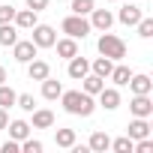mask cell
Listing matches in <instances>:
<instances>
[{
	"instance_id": "22",
	"label": "cell",
	"mask_w": 153,
	"mask_h": 153,
	"mask_svg": "<svg viewBox=\"0 0 153 153\" xmlns=\"http://www.w3.org/2000/svg\"><path fill=\"white\" fill-rule=\"evenodd\" d=\"M18 42V27L9 21V24H0V45L3 48H12Z\"/></svg>"
},
{
	"instance_id": "30",
	"label": "cell",
	"mask_w": 153,
	"mask_h": 153,
	"mask_svg": "<svg viewBox=\"0 0 153 153\" xmlns=\"http://www.w3.org/2000/svg\"><path fill=\"white\" fill-rule=\"evenodd\" d=\"M21 153H42V141H36V138H24L21 141Z\"/></svg>"
},
{
	"instance_id": "31",
	"label": "cell",
	"mask_w": 153,
	"mask_h": 153,
	"mask_svg": "<svg viewBox=\"0 0 153 153\" xmlns=\"http://www.w3.org/2000/svg\"><path fill=\"white\" fill-rule=\"evenodd\" d=\"M12 18H15V6L3 3V6H0V24H9Z\"/></svg>"
},
{
	"instance_id": "34",
	"label": "cell",
	"mask_w": 153,
	"mask_h": 153,
	"mask_svg": "<svg viewBox=\"0 0 153 153\" xmlns=\"http://www.w3.org/2000/svg\"><path fill=\"white\" fill-rule=\"evenodd\" d=\"M9 123V108H0V129H6Z\"/></svg>"
},
{
	"instance_id": "23",
	"label": "cell",
	"mask_w": 153,
	"mask_h": 153,
	"mask_svg": "<svg viewBox=\"0 0 153 153\" xmlns=\"http://www.w3.org/2000/svg\"><path fill=\"white\" fill-rule=\"evenodd\" d=\"M111 69H114V60H108V57H96V60H90V72H96L99 78H108L111 75Z\"/></svg>"
},
{
	"instance_id": "36",
	"label": "cell",
	"mask_w": 153,
	"mask_h": 153,
	"mask_svg": "<svg viewBox=\"0 0 153 153\" xmlns=\"http://www.w3.org/2000/svg\"><path fill=\"white\" fill-rule=\"evenodd\" d=\"M105 3H117V0H105Z\"/></svg>"
},
{
	"instance_id": "33",
	"label": "cell",
	"mask_w": 153,
	"mask_h": 153,
	"mask_svg": "<svg viewBox=\"0 0 153 153\" xmlns=\"http://www.w3.org/2000/svg\"><path fill=\"white\" fill-rule=\"evenodd\" d=\"M48 6V0H27V9H33V12H42Z\"/></svg>"
},
{
	"instance_id": "19",
	"label": "cell",
	"mask_w": 153,
	"mask_h": 153,
	"mask_svg": "<svg viewBox=\"0 0 153 153\" xmlns=\"http://www.w3.org/2000/svg\"><path fill=\"white\" fill-rule=\"evenodd\" d=\"M132 78V69L129 66H123L120 60L114 63V69H111V75H108V81H114V87H126V81Z\"/></svg>"
},
{
	"instance_id": "29",
	"label": "cell",
	"mask_w": 153,
	"mask_h": 153,
	"mask_svg": "<svg viewBox=\"0 0 153 153\" xmlns=\"http://www.w3.org/2000/svg\"><path fill=\"white\" fill-rule=\"evenodd\" d=\"M15 105H18L21 111H27V114H30V111L36 108V99H33L30 93H18V96H15Z\"/></svg>"
},
{
	"instance_id": "32",
	"label": "cell",
	"mask_w": 153,
	"mask_h": 153,
	"mask_svg": "<svg viewBox=\"0 0 153 153\" xmlns=\"http://www.w3.org/2000/svg\"><path fill=\"white\" fill-rule=\"evenodd\" d=\"M0 153H21V141H15V138L3 141V144H0Z\"/></svg>"
},
{
	"instance_id": "20",
	"label": "cell",
	"mask_w": 153,
	"mask_h": 153,
	"mask_svg": "<svg viewBox=\"0 0 153 153\" xmlns=\"http://www.w3.org/2000/svg\"><path fill=\"white\" fill-rule=\"evenodd\" d=\"M102 87H105V78H99L96 72H87L84 78H81V90H84V93H90V96H96Z\"/></svg>"
},
{
	"instance_id": "8",
	"label": "cell",
	"mask_w": 153,
	"mask_h": 153,
	"mask_svg": "<svg viewBox=\"0 0 153 153\" xmlns=\"http://www.w3.org/2000/svg\"><path fill=\"white\" fill-rule=\"evenodd\" d=\"M66 72H69V78H72V81H81L84 75L90 72V60H87V57H81V51H78L75 57H69V66H66Z\"/></svg>"
},
{
	"instance_id": "6",
	"label": "cell",
	"mask_w": 153,
	"mask_h": 153,
	"mask_svg": "<svg viewBox=\"0 0 153 153\" xmlns=\"http://www.w3.org/2000/svg\"><path fill=\"white\" fill-rule=\"evenodd\" d=\"M129 111H132V117H150V114H153V99H150V93H132Z\"/></svg>"
},
{
	"instance_id": "14",
	"label": "cell",
	"mask_w": 153,
	"mask_h": 153,
	"mask_svg": "<svg viewBox=\"0 0 153 153\" xmlns=\"http://www.w3.org/2000/svg\"><path fill=\"white\" fill-rule=\"evenodd\" d=\"M150 135V117H132L129 120V138L138 141V138H147Z\"/></svg>"
},
{
	"instance_id": "11",
	"label": "cell",
	"mask_w": 153,
	"mask_h": 153,
	"mask_svg": "<svg viewBox=\"0 0 153 153\" xmlns=\"http://www.w3.org/2000/svg\"><path fill=\"white\" fill-rule=\"evenodd\" d=\"M27 66V75H30V81H42V78H48L51 75V66H48V60H39V57H33L30 63H24Z\"/></svg>"
},
{
	"instance_id": "26",
	"label": "cell",
	"mask_w": 153,
	"mask_h": 153,
	"mask_svg": "<svg viewBox=\"0 0 153 153\" xmlns=\"http://www.w3.org/2000/svg\"><path fill=\"white\" fill-rule=\"evenodd\" d=\"M93 6H96V0H69V9L75 15H90Z\"/></svg>"
},
{
	"instance_id": "17",
	"label": "cell",
	"mask_w": 153,
	"mask_h": 153,
	"mask_svg": "<svg viewBox=\"0 0 153 153\" xmlns=\"http://www.w3.org/2000/svg\"><path fill=\"white\" fill-rule=\"evenodd\" d=\"M87 150H93V153H105V150H111V138H108V132L96 129V132L90 135V141H87Z\"/></svg>"
},
{
	"instance_id": "28",
	"label": "cell",
	"mask_w": 153,
	"mask_h": 153,
	"mask_svg": "<svg viewBox=\"0 0 153 153\" xmlns=\"http://www.w3.org/2000/svg\"><path fill=\"white\" fill-rule=\"evenodd\" d=\"M135 27H138V36H141V39H150V36H153V18L141 15V21H138Z\"/></svg>"
},
{
	"instance_id": "2",
	"label": "cell",
	"mask_w": 153,
	"mask_h": 153,
	"mask_svg": "<svg viewBox=\"0 0 153 153\" xmlns=\"http://www.w3.org/2000/svg\"><path fill=\"white\" fill-rule=\"evenodd\" d=\"M96 48H99V54H102V57H108V60H114V63L126 57V42H123L120 36L108 33V30H102V36H99Z\"/></svg>"
},
{
	"instance_id": "35",
	"label": "cell",
	"mask_w": 153,
	"mask_h": 153,
	"mask_svg": "<svg viewBox=\"0 0 153 153\" xmlns=\"http://www.w3.org/2000/svg\"><path fill=\"white\" fill-rule=\"evenodd\" d=\"M3 81H9V75H6V69H3V66H0V84H3Z\"/></svg>"
},
{
	"instance_id": "27",
	"label": "cell",
	"mask_w": 153,
	"mask_h": 153,
	"mask_svg": "<svg viewBox=\"0 0 153 153\" xmlns=\"http://www.w3.org/2000/svg\"><path fill=\"white\" fill-rule=\"evenodd\" d=\"M132 147H135V141H132L129 135H120V138L111 141V150H114V153H132Z\"/></svg>"
},
{
	"instance_id": "16",
	"label": "cell",
	"mask_w": 153,
	"mask_h": 153,
	"mask_svg": "<svg viewBox=\"0 0 153 153\" xmlns=\"http://www.w3.org/2000/svg\"><path fill=\"white\" fill-rule=\"evenodd\" d=\"M33 114V129H51L54 126V111H48V108H33L30 111Z\"/></svg>"
},
{
	"instance_id": "3",
	"label": "cell",
	"mask_w": 153,
	"mask_h": 153,
	"mask_svg": "<svg viewBox=\"0 0 153 153\" xmlns=\"http://www.w3.org/2000/svg\"><path fill=\"white\" fill-rule=\"evenodd\" d=\"M60 30L66 33V36H72V39H84L87 33H90V21H87V15H66L63 21H60Z\"/></svg>"
},
{
	"instance_id": "9",
	"label": "cell",
	"mask_w": 153,
	"mask_h": 153,
	"mask_svg": "<svg viewBox=\"0 0 153 153\" xmlns=\"http://www.w3.org/2000/svg\"><path fill=\"white\" fill-rule=\"evenodd\" d=\"M141 15H144V12H141L135 3H123L120 12L114 15V21H120V24H126V27H135V24L141 21Z\"/></svg>"
},
{
	"instance_id": "10",
	"label": "cell",
	"mask_w": 153,
	"mask_h": 153,
	"mask_svg": "<svg viewBox=\"0 0 153 153\" xmlns=\"http://www.w3.org/2000/svg\"><path fill=\"white\" fill-rule=\"evenodd\" d=\"M96 105H102L105 111H114V108H120V90L117 87H102L99 93H96Z\"/></svg>"
},
{
	"instance_id": "7",
	"label": "cell",
	"mask_w": 153,
	"mask_h": 153,
	"mask_svg": "<svg viewBox=\"0 0 153 153\" xmlns=\"http://www.w3.org/2000/svg\"><path fill=\"white\" fill-rule=\"evenodd\" d=\"M36 54H39V48L33 45V39H18V42L12 45V57H15L18 63H30Z\"/></svg>"
},
{
	"instance_id": "12",
	"label": "cell",
	"mask_w": 153,
	"mask_h": 153,
	"mask_svg": "<svg viewBox=\"0 0 153 153\" xmlns=\"http://www.w3.org/2000/svg\"><path fill=\"white\" fill-rule=\"evenodd\" d=\"M129 84V90L132 93H153V78H150V75H144V72H132V78L126 81Z\"/></svg>"
},
{
	"instance_id": "24",
	"label": "cell",
	"mask_w": 153,
	"mask_h": 153,
	"mask_svg": "<svg viewBox=\"0 0 153 153\" xmlns=\"http://www.w3.org/2000/svg\"><path fill=\"white\" fill-rule=\"evenodd\" d=\"M75 141H78L75 129H57V132H54V144H57V147H72Z\"/></svg>"
},
{
	"instance_id": "5",
	"label": "cell",
	"mask_w": 153,
	"mask_h": 153,
	"mask_svg": "<svg viewBox=\"0 0 153 153\" xmlns=\"http://www.w3.org/2000/svg\"><path fill=\"white\" fill-rule=\"evenodd\" d=\"M87 21H90V30H111V24H114V12L111 9H90V15H87Z\"/></svg>"
},
{
	"instance_id": "4",
	"label": "cell",
	"mask_w": 153,
	"mask_h": 153,
	"mask_svg": "<svg viewBox=\"0 0 153 153\" xmlns=\"http://www.w3.org/2000/svg\"><path fill=\"white\" fill-rule=\"evenodd\" d=\"M30 33H33L30 39H33L36 48H54V42H57V30L51 24H33Z\"/></svg>"
},
{
	"instance_id": "25",
	"label": "cell",
	"mask_w": 153,
	"mask_h": 153,
	"mask_svg": "<svg viewBox=\"0 0 153 153\" xmlns=\"http://www.w3.org/2000/svg\"><path fill=\"white\" fill-rule=\"evenodd\" d=\"M15 96H18V93H15L6 81L0 84V108H12V105H15Z\"/></svg>"
},
{
	"instance_id": "1",
	"label": "cell",
	"mask_w": 153,
	"mask_h": 153,
	"mask_svg": "<svg viewBox=\"0 0 153 153\" xmlns=\"http://www.w3.org/2000/svg\"><path fill=\"white\" fill-rule=\"evenodd\" d=\"M60 102H63V111L72 117H90L96 111V96H90L84 90H63Z\"/></svg>"
},
{
	"instance_id": "13",
	"label": "cell",
	"mask_w": 153,
	"mask_h": 153,
	"mask_svg": "<svg viewBox=\"0 0 153 153\" xmlns=\"http://www.w3.org/2000/svg\"><path fill=\"white\" fill-rule=\"evenodd\" d=\"M39 12H33V9H15V18H12V24L18 27V30H30L33 24H39V18H36Z\"/></svg>"
},
{
	"instance_id": "21",
	"label": "cell",
	"mask_w": 153,
	"mask_h": 153,
	"mask_svg": "<svg viewBox=\"0 0 153 153\" xmlns=\"http://www.w3.org/2000/svg\"><path fill=\"white\" fill-rule=\"evenodd\" d=\"M60 93H63V84L57 81V78H51V75H48V78H42V96L45 99H60Z\"/></svg>"
},
{
	"instance_id": "18",
	"label": "cell",
	"mask_w": 153,
	"mask_h": 153,
	"mask_svg": "<svg viewBox=\"0 0 153 153\" xmlns=\"http://www.w3.org/2000/svg\"><path fill=\"white\" fill-rule=\"evenodd\" d=\"M6 129H9V138H15V141H24V138L33 132V126H30L27 120H9Z\"/></svg>"
},
{
	"instance_id": "15",
	"label": "cell",
	"mask_w": 153,
	"mask_h": 153,
	"mask_svg": "<svg viewBox=\"0 0 153 153\" xmlns=\"http://www.w3.org/2000/svg\"><path fill=\"white\" fill-rule=\"evenodd\" d=\"M54 48H57V57L69 60V57H75V54H78V39L63 36V39H57V42H54Z\"/></svg>"
}]
</instances>
